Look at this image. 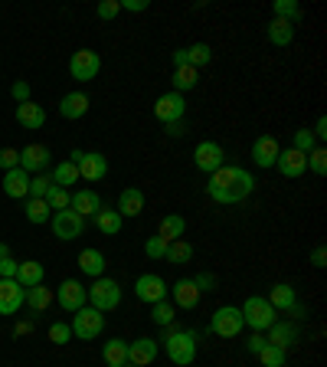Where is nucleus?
Segmentation results:
<instances>
[{
	"mask_svg": "<svg viewBox=\"0 0 327 367\" xmlns=\"http://www.w3.org/2000/svg\"><path fill=\"white\" fill-rule=\"evenodd\" d=\"M150 318L158 321L160 328H170V325H174V318H177V309H174V305L164 299V301H158V305H150Z\"/></svg>",
	"mask_w": 327,
	"mask_h": 367,
	"instance_id": "nucleus-38",
	"label": "nucleus"
},
{
	"mask_svg": "<svg viewBox=\"0 0 327 367\" xmlns=\"http://www.w3.org/2000/svg\"><path fill=\"white\" fill-rule=\"evenodd\" d=\"M144 253H148V259H164V253H167V240L150 236L148 243H144Z\"/></svg>",
	"mask_w": 327,
	"mask_h": 367,
	"instance_id": "nucleus-47",
	"label": "nucleus"
},
{
	"mask_svg": "<svg viewBox=\"0 0 327 367\" xmlns=\"http://www.w3.org/2000/svg\"><path fill=\"white\" fill-rule=\"evenodd\" d=\"M82 154H85V151H79V148H72V154H69V161H72V164H79V161H82Z\"/></svg>",
	"mask_w": 327,
	"mask_h": 367,
	"instance_id": "nucleus-61",
	"label": "nucleus"
},
{
	"mask_svg": "<svg viewBox=\"0 0 327 367\" xmlns=\"http://www.w3.org/2000/svg\"><path fill=\"white\" fill-rule=\"evenodd\" d=\"M49 187H53V178H46V174H33L30 178V197L43 200L49 194Z\"/></svg>",
	"mask_w": 327,
	"mask_h": 367,
	"instance_id": "nucleus-44",
	"label": "nucleus"
},
{
	"mask_svg": "<svg viewBox=\"0 0 327 367\" xmlns=\"http://www.w3.org/2000/svg\"><path fill=\"white\" fill-rule=\"evenodd\" d=\"M291 315H295V318H304V315H308V309H304V305H298V301H295V305H291Z\"/></svg>",
	"mask_w": 327,
	"mask_h": 367,
	"instance_id": "nucleus-59",
	"label": "nucleus"
},
{
	"mask_svg": "<svg viewBox=\"0 0 327 367\" xmlns=\"http://www.w3.org/2000/svg\"><path fill=\"white\" fill-rule=\"evenodd\" d=\"M291 148L301 151V154H311V151L318 148V142H314L311 128H298V132H295V144H291Z\"/></svg>",
	"mask_w": 327,
	"mask_h": 367,
	"instance_id": "nucleus-43",
	"label": "nucleus"
},
{
	"mask_svg": "<svg viewBox=\"0 0 327 367\" xmlns=\"http://www.w3.org/2000/svg\"><path fill=\"white\" fill-rule=\"evenodd\" d=\"M43 200H46V204H49V210H69V204H72V194L53 184V187H49V194H46V197H43Z\"/></svg>",
	"mask_w": 327,
	"mask_h": 367,
	"instance_id": "nucleus-41",
	"label": "nucleus"
},
{
	"mask_svg": "<svg viewBox=\"0 0 327 367\" xmlns=\"http://www.w3.org/2000/svg\"><path fill=\"white\" fill-rule=\"evenodd\" d=\"M184 230H187V220L177 217V213H170V217L160 220L158 236H160V240H167V243H177L180 236H184Z\"/></svg>",
	"mask_w": 327,
	"mask_h": 367,
	"instance_id": "nucleus-32",
	"label": "nucleus"
},
{
	"mask_svg": "<svg viewBox=\"0 0 327 367\" xmlns=\"http://www.w3.org/2000/svg\"><path fill=\"white\" fill-rule=\"evenodd\" d=\"M105 204H102V197H98V194H95V190H75L72 194V204H69V210H75V213H79V217H95V213H98V210H102Z\"/></svg>",
	"mask_w": 327,
	"mask_h": 367,
	"instance_id": "nucleus-20",
	"label": "nucleus"
},
{
	"mask_svg": "<svg viewBox=\"0 0 327 367\" xmlns=\"http://www.w3.org/2000/svg\"><path fill=\"white\" fill-rule=\"evenodd\" d=\"M298 301V295H295V289H291L288 282H278V285H271V292H269V305L275 311H288L291 305Z\"/></svg>",
	"mask_w": 327,
	"mask_h": 367,
	"instance_id": "nucleus-29",
	"label": "nucleus"
},
{
	"mask_svg": "<svg viewBox=\"0 0 327 367\" xmlns=\"http://www.w3.org/2000/svg\"><path fill=\"white\" fill-rule=\"evenodd\" d=\"M134 295H138V301H144V305H158V301L167 299V282H164L158 273H144V275H138V282H134Z\"/></svg>",
	"mask_w": 327,
	"mask_h": 367,
	"instance_id": "nucleus-9",
	"label": "nucleus"
},
{
	"mask_svg": "<svg viewBox=\"0 0 327 367\" xmlns=\"http://www.w3.org/2000/svg\"><path fill=\"white\" fill-rule=\"evenodd\" d=\"M252 190H255V178L245 168H236V164H223L219 170H213L210 174V184H206V194L216 204H223V207L243 204Z\"/></svg>",
	"mask_w": 327,
	"mask_h": 367,
	"instance_id": "nucleus-1",
	"label": "nucleus"
},
{
	"mask_svg": "<svg viewBox=\"0 0 327 367\" xmlns=\"http://www.w3.org/2000/svg\"><path fill=\"white\" fill-rule=\"evenodd\" d=\"M49 341H53V344H69V341H72V328H69L65 321H53V325H49Z\"/></svg>",
	"mask_w": 327,
	"mask_h": 367,
	"instance_id": "nucleus-45",
	"label": "nucleus"
},
{
	"mask_svg": "<svg viewBox=\"0 0 327 367\" xmlns=\"http://www.w3.org/2000/svg\"><path fill=\"white\" fill-rule=\"evenodd\" d=\"M193 164L196 170H203V174H213V170H219L226 164V151L223 144L216 142H200L193 148Z\"/></svg>",
	"mask_w": 327,
	"mask_h": 367,
	"instance_id": "nucleus-10",
	"label": "nucleus"
},
{
	"mask_svg": "<svg viewBox=\"0 0 327 367\" xmlns=\"http://www.w3.org/2000/svg\"><path fill=\"white\" fill-rule=\"evenodd\" d=\"M141 210H144V194L138 187H124L118 194V213L124 217H141Z\"/></svg>",
	"mask_w": 327,
	"mask_h": 367,
	"instance_id": "nucleus-25",
	"label": "nucleus"
},
{
	"mask_svg": "<svg viewBox=\"0 0 327 367\" xmlns=\"http://www.w3.org/2000/svg\"><path fill=\"white\" fill-rule=\"evenodd\" d=\"M184 115H187V102H184V95L174 92V89L160 95L158 105H154V118H158V122H164V125L184 122Z\"/></svg>",
	"mask_w": 327,
	"mask_h": 367,
	"instance_id": "nucleus-8",
	"label": "nucleus"
},
{
	"mask_svg": "<svg viewBox=\"0 0 327 367\" xmlns=\"http://www.w3.org/2000/svg\"><path fill=\"white\" fill-rule=\"evenodd\" d=\"M196 82H200V69L193 66H177L174 69V92H190V89H196Z\"/></svg>",
	"mask_w": 327,
	"mask_h": 367,
	"instance_id": "nucleus-33",
	"label": "nucleus"
},
{
	"mask_svg": "<svg viewBox=\"0 0 327 367\" xmlns=\"http://www.w3.org/2000/svg\"><path fill=\"white\" fill-rule=\"evenodd\" d=\"M308 168L314 170V174H318V178H324L327 174V151L324 148H314L308 154Z\"/></svg>",
	"mask_w": 327,
	"mask_h": 367,
	"instance_id": "nucleus-46",
	"label": "nucleus"
},
{
	"mask_svg": "<svg viewBox=\"0 0 327 367\" xmlns=\"http://www.w3.org/2000/svg\"><path fill=\"white\" fill-rule=\"evenodd\" d=\"M291 39H295V23H288V20H271L269 23V43L271 46H288Z\"/></svg>",
	"mask_w": 327,
	"mask_h": 367,
	"instance_id": "nucleus-30",
	"label": "nucleus"
},
{
	"mask_svg": "<svg viewBox=\"0 0 327 367\" xmlns=\"http://www.w3.org/2000/svg\"><path fill=\"white\" fill-rule=\"evenodd\" d=\"M164 351L167 358L174 361L177 367H187L196 361V331H184V328H164Z\"/></svg>",
	"mask_w": 327,
	"mask_h": 367,
	"instance_id": "nucleus-2",
	"label": "nucleus"
},
{
	"mask_svg": "<svg viewBox=\"0 0 327 367\" xmlns=\"http://www.w3.org/2000/svg\"><path fill=\"white\" fill-rule=\"evenodd\" d=\"M278 142L271 135H259L252 142V161L255 168H275V158H278Z\"/></svg>",
	"mask_w": 327,
	"mask_h": 367,
	"instance_id": "nucleus-18",
	"label": "nucleus"
},
{
	"mask_svg": "<svg viewBox=\"0 0 327 367\" xmlns=\"http://www.w3.org/2000/svg\"><path fill=\"white\" fill-rule=\"evenodd\" d=\"M85 230V220L75 213V210H56L53 213V233L59 240H79Z\"/></svg>",
	"mask_w": 327,
	"mask_h": 367,
	"instance_id": "nucleus-11",
	"label": "nucleus"
},
{
	"mask_svg": "<svg viewBox=\"0 0 327 367\" xmlns=\"http://www.w3.org/2000/svg\"><path fill=\"white\" fill-rule=\"evenodd\" d=\"M122 4V10H128V13H141V10H148V0H118Z\"/></svg>",
	"mask_w": 327,
	"mask_h": 367,
	"instance_id": "nucleus-54",
	"label": "nucleus"
},
{
	"mask_svg": "<svg viewBox=\"0 0 327 367\" xmlns=\"http://www.w3.org/2000/svg\"><path fill=\"white\" fill-rule=\"evenodd\" d=\"M158 358V341L154 338H134L128 344V364H138V367H150Z\"/></svg>",
	"mask_w": 327,
	"mask_h": 367,
	"instance_id": "nucleus-19",
	"label": "nucleus"
},
{
	"mask_svg": "<svg viewBox=\"0 0 327 367\" xmlns=\"http://www.w3.org/2000/svg\"><path fill=\"white\" fill-rule=\"evenodd\" d=\"M265 341L269 344H275V348H281V351H288L295 341H298V328L295 325H288V321H275L269 328V335H265Z\"/></svg>",
	"mask_w": 327,
	"mask_h": 367,
	"instance_id": "nucleus-23",
	"label": "nucleus"
},
{
	"mask_svg": "<svg viewBox=\"0 0 327 367\" xmlns=\"http://www.w3.org/2000/svg\"><path fill=\"white\" fill-rule=\"evenodd\" d=\"M243 321L249 325L252 331H269L275 321H278V311L269 305V299H262V295H249L243 301Z\"/></svg>",
	"mask_w": 327,
	"mask_h": 367,
	"instance_id": "nucleus-3",
	"label": "nucleus"
},
{
	"mask_svg": "<svg viewBox=\"0 0 327 367\" xmlns=\"http://www.w3.org/2000/svg\"><path fill=\"white\" fill-rule=\"evenodd\" d=\"M95 226H98V233H105V236H118L122 233V213L118 210H108V207H102L98 213H95Z\"/></svg>",
	"mask_w": 327,
	"mask_h": 367,
	"instance_id": "nucleus-28",
	"label": "nucleus"
},
{
	"mask_svg": "<svg viewBox=\"0 0 327 367\" xmlns=\"http://www.w3.org/2000/svg\"><path fill=\"white\" fill-rule=\"evenodd\" d=\"M79 180V168H75L72 161H63V164H56V170H53V184L63 190H69Z\"/></svg>",
	"mask_w": 327,
	"mask_h": 367,
	"instance_id": "nucleus-35",
	"label": "nucleus"
},
{
	"mask_svg": "<svg viewBox=\"0 0 327 367\" xmlns=\"http://www.w3.org/2000/svg\"><path fill=\"white\" fill-rule=\"evenodd\" d=\"M30 331H33V325H30V321H20L13 335H17V338H20V335H30Z\"/></svg>",
	"mask_w": 327,
	"mask_h": 367,
	"instance_id": "nucleus-60",
	"label": "nucleus"
},
{
	"mask_svg": "<svg viewBox=\"0 0 327 367\" xmlns=\"http://www.w3.org/2000/svg\"><path fill=\"white\" fill-rule=\"evenodd\" d=\"M0 168H4V174L13 168H20V151L17 148H4L0 151Z\"/></svg>",
	"mask_w": 327,
	"mask_h": 367,
	"instance_id": "nucleus-48",
	"label": "nucleus"
},
{
	"mask_svg": "<svg viewBox=\"0 0 327 367\" xmlns=\"http://www.w3.org/2000/svg\"><path fill=\"white\" fill-rule=\"evenodd\" d=\"M118 13H122V4L118 0H102L98 4V20H115Z\"/></svg>",
	"mask_w": 327,
	"mask_h": 367,
	"instance_id": "nucleus-49",
	"label": "nucleus"
},
{
	"mask_svg": "<svg viewBox=\"0 0 327 367\" xmlns=\"http://www.w3.org/2000/svg\"><path fill=\"white\" fill-rule=\"evenodd\" d=\"M193 285L200 289V292H216V275L213 273H200V275H193Z\"/></svg>",
	"mask_w": 327,
	"mask_h": 367,
	"instance_id": "nucleus-50",
	"label": "nucleus"
},
{
	"mask_svg": "<svg viewBox=\"0 0 327 367\" xmlns=\"http://www.w3.org/2000/svg\"><path fill=\"white\" fill-rule=\"evenodd\" d=\"M124 367H138V364H124Z\"/></svg>",
	"mask_w": 327,
	"mask_h": 367,
	"instance_id": "nucleus-63",
	"label": "nucleus"
},
{
	"mask_svg": "<svg viewBox=\"0 0 327 367\" xmlns=\"http://www.w3.org/2000/svg\"><path fill=\"white\" fill-rule=\"evenodd\" d=\"M56 301L63 305L65 311H79V309H85V301H89V289L85 285H79L75 279H65L63 285L56 289Z\"/></svg>",
	"mask_w": 327,
	"mask_h": 367,
	"instance_id": "nucleus-13",
	"label": "nucleus"
},
{
	"mask_svg": "<svg viewBox=\"0 0 327 367\" xmlns=\"http://www.w3.org/2000/svg\"><path fill=\"white\" fill-rule=\"evenodd\" d=\"M275 168L281 170V178H301L304 170H308V154H301L295 148H281L278 158H275Z\"/></svg>",
	"mask_w": 327,
	"mask_h": 367,
	"instance_id": "nucleus-14",
	"label": "nucleus"
},
{
	"mask_svg": "<svg viewBox=\"0 0 327 367\" xmlns=\"http://www.w3.org/2000/svg\"><path fill=\"white\" fill-rule=\"evenodd\" d=\"M27 220H30V223H46V220H53V210H49L46 200L30 197L27 200Z\"/></svg>",
	"mask_w": 327,
	"mask_h": 367,
	"instance_id": "nucleus-37",
	"label": "nucleus"
},
{
	"mask_svg": "<svg viewBox=\"0 0 327 367\" xmlns=\"http://www.w3.org/2000/svg\"><path fill=\"white\" fill-rule=\"evenodd\" d=\"M72 338H82V341H92L98 338L105 331V315L98 309H92V305H85V309H79L72 315Z\"/></svg>",
	"mask_w": 327,
	"mask_h": 367,
	"instance_id": "nucleus-5",
	"label": "nucleus"
},
{
	"mask_svg": "<svg viewBox=\"0 0 327 367\" xmlns=\"http://www.w3.org/2000/svg\"><path fill=\"white\" fill-rule=\"evenodd\" d=\"M85 112H89V95H85V92L63 95V102H59V115H63V118L75 122V118H82Z\"/></svg>",
	"mask_w": 327,
	"mask_h": 367,
	"instance_id": "nucleus-24",
	"label": "nucleus"
},
{
	"mask_svg": "<svg viewBox=\"0 0 327 367\" xmlns=\"http://www.w3.org/2000/svg\"><path fill=\"white\" fill-rule=\"evenodd\" d=\"M10 95L17 99V105L30 102V82H13V89H10Z\"/></svg>",
	"mask_w": 327,
	"mask_h": 367,
	"instance_id": "nucleus-53",
	"label": "nucleus"
},
{
	"mask_svg": "<svg viewBox=\"0 0 327 367\" xmlns=\"http://www.w3.org/2000/svg\"><path fill=\"white\" fill-rule=\"evenodd\" d=\"M102 358H105V364H108V367H124V364H128V341H124V338L105 341Z\"/></svg>",
	"mask_w": 327,
	"mask_h": 367,
	"instance_id": "nucleus-27",
	"label": "nucleus"
},
{
	"mask_svg": "<svg viewBox=\"0 0 327 367\" xmlns=\"http://www.w3.org/2000/svg\"><path fill=\"white\" fill-rule=\"evenodd\" d=\"M177 66H190V63H187V46L174 53V69H177Z\"/></svg>",
	"mask_w": 327,
	"mask_h": 367,
	"instance_id": "nucleus-58",
	"label": "nucleus"
},
{
	"mask_svg": "<svg viewBox=\"0 0 327 367\" xmlns=\"http://www.w3.org/2000/svg\"><path fill=\"white\" fill-rule=\"evenodd\" d=\"M17 269H20V263L10 256V259H4L0 263V279H17Z\"/></svg>",
	"mask_w": 327,
	"mask_h": 367,
	"instance_id": "nucleus-52",
	"label": "nucleus"
},
{
	"mask_svg": "<svg viewBox=\"0 0 327 367\" xmlns=\"http://www.w3.org/2000/svg\"><path fill=\"white\" fill-rule=\"evenodd\" d=\"M164 259H167V263H174V266L190 263V259H193V246H190L187 240H177V243H167V253H164Z\"/></svg>",
	"mask_w": 327,
	"mask_h": 367,
	"instance_id": "nucleus-36",
	"label": "nucleus"
},
{
	"mask_svg": "<svg viewBox=\"0 0 327 367\" xmlns=\"http://www.w3.org/2000/svg\"><path fill=\"white\" fill-rule=\"evenodd\" d=\"M49 148L46 144H27V148L20 151V170H27V174H43L49 168Z\"/></svg>",
	"mask_w": 327,
	"mask_h": 367,
	"instance_id": "nucleus-16",
	"label": "nucleus"
},
{
	"mask_svg": "<svg viewBox=\"0 0 327 367\" xmlns=\"http://www.w3.org/2000/svg\"><path fill=\"white\" fill-rule=\"evenodd\" d=\"M213 59V49L206 46V43H193V46H187V63L193 69H200V66H206Z\"/></svg>",
	"mask_w": 327,
	"mask_h": 367,
	"instance_id": "nucleus-40",
	"label": "nucleus"
},
{
	"mask_svg": "<svg viewBox=\"0 0 327 367\" xmlns=\"http://www.w3.org/2000/svg\"><path fill=\"white\" fill-rule=\"evenodd\" d=\"M271 10H275V17H278V20H288V23L301 20V4H298V0H275Z\"/></svg>",
	"mask_w": 327,
	"mask_h": 367,
	"instance_id": "nucleus-39",
	"label": "nucleus"
},
{
	"mask_svg": "<svg viewBox=\"0 0 327 367\" xmlns=\"http://www.w3.org/2000/svg\"><path fill=\"white\" fill-rule=\"evenodd\" d=\"M265 344H269V341H265V335H262V331H252V338L245 341V351H249V354H259Z\"/></svg>",
	"mask_w": 327,
	"mask_h": 367,
	"instance_id": "nucleus-51",
	"label": "nucleus"
},
{
	"mask_svg": "<svg viewBox=\"0 0 327 367\" xmlns=\"http://www.w3.org/2000/svg\"><path fill=\"white\" fill-rule=\"evenodd\" d=\"M167 295H170V305H174V309H196L203 292L193 285V279H177V282L167 289Z\"/></svg>",
	"mask_w": 327,
	"mask_h": 367,
	"instance_id": "nucleus-15",
	"label": "nucleus"
},
{
	"mask_svg": "<svg viewBox=\"0 0 327 367\" xmlns=\"http://www.w3.org/2000/svg\"><path fill=\"white\" fill-rule=\"evenodd\" d=\"M4 194L13 200H27L30 197V174L27 170H20V168L7 170V174H4Z\"/></svg>",
	"mask_w": 327,
	"mask_h": 367,
	"instance_id": "nucleus-21",
	"label": "nucleus"
},
{
	"mask_svg": "<svg viewBox=\"0 0 327 367\" xmlns=\"http://www.w3.org/2000/svg\"><path fill=\"white\" fill-rule=\"evenodd\" d=\"M23 305H30L33 311H46L49 305H53V292L39 282V285H33V289H27V301H23Z\"/></svg>",
	"mask_w": 327,
	"mask_h": 367,
	"instance_id": "nucleus-34",
	"label": "nucleus"
},
{
	"mask_svg": "<svg viewBox=\"0 0 327 367\" xmlns=\"http://www.w3.org/2000/svg\"><path fill=\"white\" fill-rule=\"evenodd\" d=\"M98 69H102V56H98L95 49H79V53H72V59H69V73H72V79H79V82H92L95 75H98Z\"/></svg>",
	"mask_w": 327,
	"mask_h": 367,
	"instance_id": "nucleus-7",
	"label": "nucleus"
},
{
	"mask_svg": "<svg viewBox=\"0 0 327 367\" xmlns=\"http://www.w3.org/2000/svg\"><path fill=\"white\" fill-rule=\"evenodd\" d=\"M75 168H79V178H82V180H92V184H98V180L108 174V158H105V154H98V151H85L82 161H79Z\"/></svg>",
	"mask_w": 327,
	"mask_h": 367,
	"instance_id": "nucleus-17",
	"label": "nucleus"
},
{
	"mask_svg": "<svg viewBox=\"0 0 327 367\" xmlns=\"http://www.w3.org/2000/svg\"><path fill=\"white\" fill-rule=\"evenodd\" d=\"M46 279V269H43V263H37V259H23L17 269V282L23 285V289H33V285H39Z\"/></svg>",
	"mask_w": 327,
	"mask_h": 367,
	"instance_id": "nucleus-26",
	"label": "nucleus"
},
{
	"mask_svg": "<svg viewBox=\"0 0 327 367\" xmlns=\"http://www.w3.org/2000/svg\"><path fill=\"white\" fill-rule=\"evenodd\" d=\"M27 301V289L17 279H0V315H17Z\"/></svg>",
	"mask_w": 327,
	"mask_h": 367,
	"instance_id": "nucleus-12",
	"label": "nucleus"
},
{
	"mask_svg": "<svg viewBox=\"0 0 327 367\" xmlns=\"http://www.w3.org/2000/svg\"><path fill=\"white\" fill-rule=\"evenodd\" d=\"M311 135H314V142H324V138H327V118H324V115L318 118V125H314V132H311Z\"/></svg>",
	"mask_w": 327,
	"mask_h": 367,
	"instance_id": "nucleus-57",
	"label": "nucleus"
},
{
	"mask_svg": "<svg viewBox=\"0 0 327 367\" xmlns=\"http://www.w3.org/2000/svg\"><path fill=\"white\" fill-rule=\"evenodd\" d=\"M259 361H262V367H285V351L275 348V344H265L259 351Z\"/></svg>",
	"mask_w": 327,
	"mask_h": 367,
	"instance_id": "nucleus-42",
	"label": "nucleus"
},
{
	"mask_svg": "<svg viewBox=\"0 0 327 367\" xmlns=\"http://www.w3.org/2000/svg\"><path fill=\"white\" fill-rule=\"evenodd\" d=\"M311 266H314V269H324L327 266V249L324 246H318V249L311 253Z\"/></svg>",
	"mask_w": 327,
	"mask_h": 367,
	"instance_id": "nucleus-55",
	"label": "nucleus"
},
{
	"mask_svg": "<svg viewBox=\"0 0 327 367\" xmlns=\"http://www.w3.org/2000/svg\"><path fill=\"white\" fill-rule=\"evenodd\" d=\"M79 269L85 275H92V279H98V275H105V256L98 249H82L79 253Z\"/></svg>",
	"mask_w": 327,
	"mask_h": 367,
	"instance_id": "nucleus-31",
	"label": "nucleus"
},
{
	"mask_svg": "<svg viewBox=\"0 0 327 367\" xmlns=\"http://www.w3.org/2000/svg\"><path fill=\"white\" fill-rule=\"evenodd\" d=\"M164 128H167L170 138H184V135H187V122H170V125H164Z\"/></svg>",
	"mask_w": 327,
	"mask_h": 367,
	"instance_id": "nucleus-56",
	"label": "nucleus"
},
{
	"mask_svg": "<svg viewBox=\"0 0 327 367\" xmlns=\"http://www.w3.org/2000/svg\"><path fill=\"white\" fill-rule=\"evenodd\" d=\"M243 328H245L243 311L236 309V305H223V309H216L213 318H210V331L219 335V338H236Z\"/></svg>",
	"mask_w": 327,
	"mask_h": 367,
	"instance_id": "nucleus-6",
	"label": "nucleus"
},
{
	"mask_svg": "<svg viewBox=\"0 0 327 367\" xmlns=\"http://www.w3.org/2000/svg\"><path fill=\"white\" fill-rule=\"evenodd\" d=\"M89 301H92V309L98 311H112L122 305V285L108 279V275H98L92 285H89Z\"/></svg>",
	"mask_w": 327,
	"mask_h": 367,
	"instance_id": "nucleus-4",
	"label": "nucleus"
},
{
	"mask_svg": "<svg viewBox=\"0 0 327 367\" xmlns=\"http://www.w3.org/2000/svg\"><path fill=\"white\" fill-rule=\"evenodd\" d=\"M17 122L23 125V128H30V132H39V128L46 125V108L30 99V102L17 105Z\"/></svg>",
	"mask_w": 327,
	"mask_h": 367,
	"instance_id": "nucleus-22",
	"label": "nucleus"
},
{
	"mask_svg": "<svg viewBox=\"0 0 327 367\" xmlns=\"http://www.w3.org/2000/svg\"><path fill=\"white\" fill-rule=\"evenodd\" d=\"M4 259H10V246L7 243H0V263H4Z\"/></svg>",
	"mask_w": 327,
	"mask_h": 367,
	"instance_id": "nucleus-62",
	"label": "nucleus"
}]
</instances>
